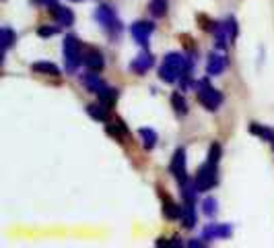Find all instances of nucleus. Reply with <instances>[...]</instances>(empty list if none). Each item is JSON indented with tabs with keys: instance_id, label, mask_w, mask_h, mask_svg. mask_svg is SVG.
<instances>
[{
	"instance_id": "obj_1",
	"label": "nucleus",
	"mask_w": 274,
	"mask_h": 248,
	"mask_svg": "<svg viewBox=\"0 0 274 248\" xmlns=\"http://www.w3.org/2000/svg\"><path fill=\"white\" fill-rule=\"evenodd\" d=\"M62 52H64V62H66V71L68 73H77L81 62H83V54H81V41L77 35L68 33L62 41Z\"/></svg>"
},
{
	"instance_id": "obj_2",
	"label": "nucleus",
	"mask_w": 274,
	"mask_h": 248,
	"mask_svg": "<svg viewBox=\"0 0 274 248\" xmlns=\"http://www.w3.org/2000/svg\"><path fill=\"white\" fill-rule=\"evenodd\" d=\"M196 97H198V102H200L206 110H210V112L218 110V108H221V104H223V93L218 91V89H214L212 85H208V79H202V81L198 83Z\"/></svg>"
},
{
	"instance_id": "obj_3",
	"label": "nucleus",
	"mask_w": 274,
	"mask_h": 248,
	"mask_svg": "<svg viewBox=\"0 0 274 248\" xmlns=\"http://www.w3.org/2000/svg\"><path fill=\"white\" fill-rule=\"evenodd\" d=\"M95 21H97L109 35H112V37H118L120 31H122V21L118 19L116 11H114L112 7H107V5L97 7V11H95Z\"/></svg>"
},
{
	"instance_id": "obj_4",
	"label": "nucleus",
	"mask_w": 274,
	"mask_h": 248,
	"mask_svg": "<svg viewBox=\"0 0 274 248\" xmlns=\"http://www.w3.org/2000/svg\"><path fill=\"white\" fill-rule=\"evenodd\" d=\"M216 182H218V170H216V164H210V162H206L194 176V184H196L198 192L210 190L212 186H216Z\"/></svg>"
},
{
	"instance_id": "obj_5",
	"label": "nucleus",
	"mask_w": 274,
	"mask_h": 248,
	"mask_svg": "<svg viewBox=\"0 0 274 248\" xmlns=\"http://www.w3.org/2000/svg\"><path fill=\"white\" fill-rule=\"evenodd\" d=\"M169 170H171L173 178H176L180 184H184V182L188 180V170H186V149H184V147H178V149H176L173 160H171V164H169Z\"/></svg>"
},
{
	"instance_id": "obj_6",
	"label": "nucleus",
	"mask_w": 274,
	"mask_h": 248,
	"mask_svg": "<svg viewBox=\"0 0 274 248\" xmlns=\"http://www.w3.org/2000/svg\"><path fill=\"white\" fill-rule=\"evenodd\" d=\"M153 31H155V23L153 21H136L132 27H130V33H132V37L136 39V43H140V46H148V37L153 35Z\"/></svg>"
},
{
	"instance_id": "obj_7",
	"label": "nucleus",
	"mask_w": 274,
	"mask_h": 248,
	"mask_svg": "<svg viewBox=\"0 0 274 248\" xmlns=\"http://www.w3.org/2000/svg\"><path fill=\"white\" fill-rule=\"evenodd\" d=\"M233 234V228L229 223H208L202 230V238L208 240H218V238H229Z\"/></svg>"
},
{
	"instance_id": "obj_8",
	"label": "nucleus",
	"mask_w": 274,
	"mask_h": 248,
	"mask_svg": "<svg viewBox=\"0 0 274 248\" xmlns=\"http://www.w3.org/2000/svg\"><path fill=\"white\" fill-rule=\"evenodd\" d=\"M83 62H85V66H87L89 71H95V73H99V71L105 66V62H103V54L99 52V50H95V48H87V50H85Z\"/></svg>"
},
{
	"instance_id": "obj_9",
	"label": "nucleus",
	"mask_w": 274,
	"mask_h": 248,
	"mask_svg": "<svg viewBox=\"0 0 274 248\" xmlns=\"http://www.w3.org/2000/svg\"><path fill=\"white\" fill-rule=\"evenodd\" d=\"M49 13H52L54 19L58 21V25H62V27H70V25H74V13H72L68 7L54 5V7H49Z\"/></svg>"
},
{
	"instance_id": "obj_10",
	"label": "nucleus",
	"mask_w": 274,
	"mask_h": 248,
	"mask_svg": "<svg viewBox=\"0 0 274 248\" xmlns=\"http://www.w3.org/2000/svg\"><path fill=\"white\" fill-rule=\"evenodd\" d=\"M153 62H155V58H153V54L148 52V50L144 48V52H140L134 60H132V64H130V69L136 73V75H144L151 66H153Z\"/></svg>"
},
{
	"instance_id": "obj_11",
	"label": "nucleus",
	"mask_w": 274,
	"mask_h": 248,
	"mask_svg": "<svg viewBox=\"0 0 274 248\" xmlns=\"http://www.w3.org/2000/svg\"><path fill=\"white\" fill-rule=\"evenodd\" d=\"M225 66H227V58L225 56H221V54H210L208 56V62H206V73L210 75V77H218L223 71H225Z\"/></svg>"
},
{
	"instance_id": "obj_12",
	"label": "nucleus",
	"mask_w": 274,
	"mask_h": 248,
	"mask_svg": "<svg viewBox=\"0 0 274 248\" xmlns=\"http://www.w3.org/2000/svg\"><path fill=\"white\" fill-rule=\"evenodd\" d=\"M182 213H184V205L180 207L176 201L163 196V215H165L167 219H171V221H176V219H182Z\"/></svg>"
},
{
	"instance_id": "obj_13",
	"label": "nucleus",
	"mask_w": 274,
	"mask_h": 248,
	"mask_svg": "<svg viewBox=\"0 0 274 248\" xmlns=\"http://www.w3.org/2000/svg\"><path fill=\"white\" fill-rule=\"evenodd\" d=\"M81 81H83V85L91 91V93H99L103 87H105V83L99 79V75L95 73V71H89V73H85L83 77H81Z\"/></svg>"
},
{
	"instance_id": "obj_14",
	"label": "nucleus",
	"mask_w": 274,
	"mask_h": 248,
	"mask_svg": "<svg viewBox=\"0 0 274 248\" xmlns=\"http://www.w3.org/2000/svg\"><path fill=\"white\" fill-rule=\"evenodd\" d=\"M87 114L99 122H109V108L105 104H89L87 106Z\"/></svg>"
},
{
	"instance_id": "obj_15",
	"label": "nucleus",
	"mask_w": 274,
	"mask_h": 248,
	"mask_svg": "<svg viewBox=\"0 0 274 248\" xmlns=\"http://www.w3.org/2000/svg\"><path fill=\"white\" fill-rule=\"evenodd\" d=\"M97 97H99V102H101V104H105L107 108H112V106H116V102H118V89L105 85V87L97 93Z\"/></svg>"
},
{
	"instance_id": "obj_16",
	"label": "nucleus",
	"mask_w": 274,
	"mask_h": 248,
	"mask_svg": "<svg viewBox=\"0 0 274 248\" xmlns=\"http://www.w3.org/2000/svg\"><path fill=\"white\" fill-rule=\"evenodd\" d=\"M33 73H37V75H49V77H58L60 75V69L56 66V64H52V62H45V60H41V62H33Z\"/></svg>"
},
{
	"instance_id": "obj_17",
	"label": "nucleus",
	"mask_w": 274,
	"mask_h": 248,
	"mask_svg": "<svg viewBox=\"0 0 274 248\" xmlns=\"http://www.w3.org/2000/svg\"><path fill=\"white\" fill-rule=\"evenodd\" d=\"M182 226H184L186 230H192V228L196 226V209H194V203H184Z\"/></svg>"
},
{
	"instance_id": "obj_18",
	"label": "nucleus",
	"mask_w": 274,
	"mask_h": 248,
	"mask_svg": "<svg viewBox=\"0 0 274 248\" xmlns=\"http://www.w3.org/2000/svg\"><path fill=\"white\" fill-rule=\"evenodd\" d=\"M214 37H216V48L218 50H227V41L229 39V29H227V21L225 23H218L216 31H214Z\"/></svg>"
},
{
	"instance_id": "obj_19",
	"label": "nucleus",
	"mask_w": 274,
	"mask_h": 248,
	"mask_svg": "<svg viewBox=\"0 0 274 248\" xmlns=\"http://www.w3.org/2000/svg\"><path fill=\"white\" fill-rule=\"evenodd\" d=\"M250 132L256 134V137H260V139H264V141H268V143H274V130L272 128H266V126L258 124V122H252L250 124Z\"/></svg>"
},
{
	"instance_id": "obj_20",
	"label": "nucleus",
	"mask_w": 274,
	"mask_h": 248,
	"mask_svg": "<svg viewBox=\"0 0 274 248\" xmlns=\"http://www.w3.org/2000/svg\"><path fill=\"white\" fill-rule=\"evenodd\" d=\"M196 192H198V188H196L194 180H186L182 184V198H184V203H194L196 205Z\"/></svg>"
},
{
	"instance_id": "obj_21",
	"label": "nucleus",
	"mask_w": 274,
	"mask_h": 248,
	"mask_svg": "<svg viewBox=\"0 0 274 248\" xmlns=\"http://www.w3.org/2000/svg\"><path fill=\"white\" fill-rule=\"evenodd\" d=\"M169 9V0H151L148 3V11L153 17H165Z\"/></svg>"
},
{
	"instance_id": "obj_22",
	"label": "nucleus",
	"mask_w": 274,
	"mask_h": 248,
	"mask_svg": "<svg viewBox=\"0 0 274 248\" xmlns=\"http://www.w3.org/2000/svg\"><path fill=\"white\" fill-rule=\"evenodd\" d=\"M0 41H3V56L7 54V50L11 46H15L17 41V33L11 29V27H3V31H0Z\"/></svg>"
},
{
	"instance_id": "obj_23",
	"label": "nucleus",
	"mask_w": 274,
	"mask_h": 248,
	"mask_svg": "<svg viewBox=\"0 0 274 248\" xmlns=\"http://www.w3.org/2000/svg\"><path fill=\"white\" fill-rule=\"evenodd\" d=\"M171 106H173V112H176L178 116H186V114H188V102L184 99V95L178 93V91L171 95Z\"/></svg>"
},
{
	"instance_id": "obj_24",
	"label": "nucleus",
	"mask_w": 274,
	"mask_h": 248,
	"mask_svg": "<svg viewBox=\"0 0 274 248\" xmlns=\"http://www.w3.org/2000/svg\"><path fill=\"white\" fill-rule=\"evenodd\" d=\"M138 134H140V141H142V147L144 149H153L157 145V141H159L157 139V132L153 128H140Z\"/></svg>"
},
{
	"instance_id": "obj_25",
	"label": "nucleus",
	"mask_w": 274,
	"mask_h": 248,
	"mask_svg": "<svg viewBox=\"0 0 274 248\" xmlns=\"http://www.w3.org/2000/svg\"><path fill=\"white\" fill-rule=\"evenodd\" d=\"M105 130H107V134L116 137L118 141H124V139H126V134H128V128H126V124H124L122 120H118V124H107V126H105Z\"/></svg>"
},
{
	"instance_id": "obj_26",
	"label": "nucleus",
	"mask_w": 274,
	"mask_h": 248,
	"mask_svg": "<svg viewBox=\"0 0 274 248\" xmlns=\"http://www.w3.org/2000/svg\"><path fill=\"white\" fill-rule=\"evenodd\" d=\"M216 205H218V203H216V198H214V196L204 198V203H202V211H204V215H206V217H214L216 211H218Z\"/></svg>"
},
{
	"instance_id": "obj_27",
	"label": "nucleus",
	"mask_w": 274,
	"mask_h": 248,
	"mask_svg": "<svg viewBox=\"0 0 274 248\" xmlns=\"http://www.w3.org/2000/svg\"><path fill=\"white\" fill-rule=\"evenodd\" d=\"M221 155H223L221 143H212L210 149H208V162L210 164H218V162H221Z\"/></svg>"
},
{
	"instance_id": "obj_28",
	"label": "nucleus",
	"mask_w": 274,
	"mask_h": 248,
	"mask_svg": "<svg viewBox=\"0 0 274 248\" xmlns=\"http://www.w3.org/2000/svg\"><path fill=\"white\" fill-rule=\"evenodd\" d=\"M198 21L202 23V29H204V31H210V33H214V31H216V27H218V23H216V21H212V19H208V17H204V15H200V17H198Z\"/></svg>"
},
{
	"instance_id": "obj_29",
	"label": "nucleus",
	"mask_w": 274,
	"mask_h": 248,
	"mask_svg": "<svg viewBox=\"0 0 274 248\" xmlns=\"http://www.w3.org/2000/svg\"><path fill=\"white\" fill-rule=\"evenodd\" d=\"M227 29H229V39H231V43L237 39V33H239V27H237V21H235V17H229L227 19Z\"/></svg>"
},
{
	"instance_id": "obj_30",
	"label": "nucleus",
	"mask_w": 274,
	"mask_h": 248,
	"mask_svg": "<svg viewBox=\"0 0 274 248\" xmlns=\"http://www.w3.org/2000/svg\"><path fill=\"white\" fill-rule=\"evenodd\" d=\"M60 29L58 27H47V25H41L39 29H37V35L39 37H49V35H56Z\"/></svg>"
},
{
	"instance_id": "obj_31",
	"label": "nucleus",
	"mask_w": 274,
	"mask_h": 248,
	"mask_svg": "<svg viewBox=\"0 0 274 248\" xmlns=\"http://www.w3.org/2000/svg\"><path fill=\"white\" fill-rule=\"evenodd\" d=\"M206 244V240L202 238V240H190L188 242V246H192V248H200V246H204Z\"/></svg>"
},
{
	"instance_id": "obj_32",
	"label": "nucleus",
	"mask_w": 274,
	"mask_h": 248,
	"mask_svg": "<svg viewBox=\"0 0 274 248\" xmlns=\"http://www.w3.org/2000/svg\"><path fill=\"white\" fill-rule=\"evenodd\" d=\"M33 3H35V5H43V0H33Z\"/></svg>"
},
{
	"instance_id": "obj_33",
	"label": "nucleus",
	"mask_w": 274,
	"mask_h": 248,
	"mask_svg": "<svg viewBox=\"0 0 274 248\" xmlns=\"http://www.w3.org/2000/svg\"><path fill=\"white\" fill-rule=\"evenodd\" d=\"M70 3H83V0H70Z\"/></svg>"
}]
</instances>
